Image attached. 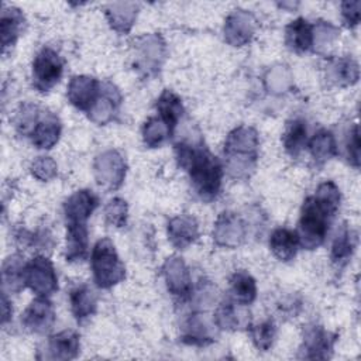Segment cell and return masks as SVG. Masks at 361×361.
<instances>
[{"label":"cell","instance_id":"cell-1","mask_svg":"<svg viewBox=\"0 0 361 361\" xmlns=\"http://www.w3.org/2000/svg\"><path fill=\"white\" fill-rule=\"evenodd\" d=\"M179 165L188 171L197 195L204 200L214 199L221 186L223 168L220 161L203 145L179 142L175 147Z\"/></svg>","mask_w":361,"mask_h":361},{"label":"cell","instance_id":"cell-2","mask_svg":"<svg viewBox=\"0 0 361 361\" xmlns=\"http://www.w3.org/2000/svg\"><path fill=\"white\" fill-rule=\"evenodd\" d=\"M258 133L248 126L234 128L226 138L224 154L228 159V169L233 176H247L258 157Z\"/></svg>","mask_w":361,"mask_h":361},{"label":"cell","instance_id":"cell-3","mask_svg":"<svg viewBox=\"0 0 361 361\" xmlns=\"http://www.w3.org/2000/svg\"><path fill=\"white\" fill-rule=\"evenodd\" d=\"M334 216L312 195L309 196L300 210L299 219V244L306 250L317 248L326 238L330 220Z\"/></svg>","mask_w":361,"mask_h":361},{"label":"cell","instance_id":"cell-4","mask_svg":"<svg viewBox=\"0 0 361 361\" xmlns=\"http://www.w3.org/2000/svg\"><path fill=\"white\" fill-rule=\"evenodd\" d=\"M92 271L96 285L102 289H109L126 276V268L117 255L113 241L107 237L100 238L92 250Z\"/></svg>","mask_w":361,"mask_h":361},{"label":"cell","instance_id":"cell-5","mask_svg":"<svg viewBox=\"0 0 361 361\" xmlns=\"http://www.w3.org/2000/svg\"><path fill=\"white\" fill-rule=\"evenodd\" d=\"M63 72V61L59 54L45 47L34 58L32 62V83L39 92L51 90L59 80Z\"/></svg>","mask_w":361,"mask_h":361},{"label":"cell","instance_id":"cell-6","mask_svg":"<svg viewBox=\"0 0 361 361\" xmlns=\"http://www.w3.org/2000/svg\"><path fill=\"white\" fill-rule=\"evenodd\" d=\"M24 282L38 296H49L58 289V276L52 262L38 255L25 264Z\"/></svg>","mask_w":361,"mask_h":361},{"label":"cell","instance_id":"cell-7","mask_svg":"<svg viewBox=\"0 0 361 361\" xmlns=\"http://www.w3.org/2000/svg\"><path fill=\"white\" fill-rule=\"evenodd\" d=\"M94 178L97 183L109 190L117 189L126 178V161L114 149L100 154L94 161Z\"/></svg>","mask_w":361,"mask_h":361},{"label":"cell","instance_id":"cell-8","mask_svg":"<svg viewBox=\"0 0 361 361\" xmlns=\"http://www.w3.org/2000/svg\"><path fill=\"white\" fill-rule=\"evenodd\" d=\"M102 92V83L86 75L73 76L68 85V99L79 110L89 113Z\"/></svg>","mask_w":361,"mask_h":361},{"label":"cell","instance_id":"cell-9","mask_svg":"<svg viewBox=\"0 0 361 361\" xmlns=\"http://www.w3.org/2000/svg\"><path fill=\"white\" fill-rule=\"evenodd\" d=\"M21 322L24 327L32 333L44 334L49 331L55 323V310L52 303L47 296H38L28 305L23 313Z\"/></svg>","mask_w":361,"mask_h":361},{"label":"cell","instance_id":"cell-10","mask_svg":"<svg viewBox=\"0 0 361 361\" xmlns=\"http://www.w3.org/2000/svg\"><path fill=\"white\" fill-rule=\"evenodd\" d=\"M336 340V334L329 333L320 326H312L306 329L303 336V345L300 350L303 353L302 357L309 360H326L331 355Z\"/></svg>","mask_w":361,"mask_h":361},{"label":"cell","instance_id":"cell-11","mask_svg":"<svg viewBox=\"0 0 361 361\" xmlns=\"http://www.w3.org/2000/svg\"><path fill=\"white\" fill-rule=\"evenodd\" d=\"M245 237V227L241 219L231 212H223L214 224L213 240L217 245L234 248L243 243Z\"/></svg>","mask_w":361,"mask_h":361},{"label":"cell","instance_id":"cell-12","mask_svg":"<svg viewBox=\"0 0 361 361\" xmlns=\"http://www.w3.org/2000/svg\"><path fill=\"white\" fill-rule=\"evenodd\" d=\"M162 274L168 290L180 299H188L192 293V281L189 271L179 257H171L162 267Z\"/></svg>","mask_w":361,"mask_h":361},{"label":"cell","instance_id":"cell-13","mask_svg":"<svg viewBox=\"0 0 361 361\" xmlns=\"http://www.w3.org/2000/svg\"><path fill=\"white\" fill-rule=\"evenodd\" d=\"M255 31V20L245 10H234L226 20L224 38L233 47L247 44Z\"/></svg>","mask_w":361,"mask_h":361},{"label":"cell","instance_id":"cell-14","mask_svg":"<svg viewBox=\"0 0 361 361\" xmlns=\"http://www.w3.org/2000/svg\"><path fill=\"white\" fill-rule=\"evenodd\" d=\"M97 204L99 199L93 192L86 189L75 192L66 199L63 204L66 223H87V219L97 207Z\"/></svg>","mask_w":361,"mask_h":361},{"label":"cell","instance_id":"cell-15","mask_svg":"<svg viewBox=\"0 0 361 361\" xmlns=\"http://www.w3.org/2000/svg\"><path fill=\"white\" fill-rule=\"evenodd\" d=\"M199 237V226L195 217L179 214L168 223V238L176 248H186Z\"/></svg>","mask_w":361,"mask_h":361},{"label":"cell","instance_id":"cell-16","mask_svg":"<svg viewBox=\"0 0 361 361\" xmlns=\"http://www.w3.org/2000/svg\"><path fill=\"white\" fill-rule=\"evenodd\" d=\"M120 102L121 96L118 90L114 87V85H111L110 82L102 85L100 96L89 111L90 120H93L97 124H106L107 121L113 120V116L117 111Z\"/></svg>","mask_w":361,"mask_h":361},{"label":"cell","instance_id":"cell-17","mask_svg":"<svg viewBox=\"0 0 361 361\" xmlns=\"http://www.w3.org/2000/svg\"><path fill=\"white\" fill-rule=\"evenodd\" d=\"M61 135V121L52 113H44L39 116L35 127L32 128L30 137L32 144L41 149L52 148Z\"/></svg>","mask_w":361,"mask_h":361},{"label":"cell","instance_id":"cell-18","mask_svg":"<svg viewBox=\"0 0 361 361\" xmlns=\"http://www.w3.org/2000/svg\"><path fill=\"white\" fill-rule=\"evenodd\" d=\"M79 336L73 330H63L49 337L47 343L49 360H72L79 354Z\"/></svg>","mask_w":361,"mask_h":361},{"label":"cell","instance_id":"cell-19","mask_svg":"<svg viewBox=\"0 0 361 361\" xmlns=\"http://www.w3.org/2000/svg\"><path fill=\"white\" fill-rule=\"evenodd\" d=\"M285 34L286 45L298 54L309 51L314 44V25L302 17L289 23Z\"/></svg>","mask_w":361,"mask_h":361},{"label":"cell","instance_id":"cell-20","mask_svg":"<svg viewBox=\"0 0 361 361\" xmlns=\"http://www.w3.org/2000/svg\"><path fill=\"white\" fill-rule=\"evenodd\" d=\"M165 55V44L158 34L145 35L140 42V66L148 73L159 69Z\"/></svg>","mask_w":361,"mask_h":361},{"label":"cell","instance_id":"cell-21","mask_svg":"<svg viewBox=\"0 0 361 361\" xmlns=\"http://www.w3.org/2000/svg\"><path fill=\"white\" fill-rule=\"evenodd\" d=\"M89 248L86 223H66L65 258L69 262L85 259Z\"/></svg>","mask_w":361,"mask_h":361},{"label":"cell","instance_id":"cell-22","mask_svg":"<svg viewBox=\"0 0 361 361\" xmlns=\"http://www.w3.org/2000/svg\"><path fill=\"white\" fill-rule=\"evenodd\" d=\"M299 235L295 230L281 227L274 230L269 238V247L272 254L279 261H290L295 258L299 248Z\"/></svg>","mask_w":361,"mask_h":361},{"label":"cell","instance_id":"cell-23","mask_svg":"<svg viewBox=\"0 0 361 361\" xmlns=\"http://www.w3.org/2000/svg\"><path fill=\"white\" fill-rule=\"evenodd\" d=\"M138 6L135 3L120 1V3H110L106 7V16L109 20L110 27L121 34H126L131 30L135 18H137Z\"/></svg>","mask_w":361,"mask_h":361},{"label":"cell","instance_id":"cell-24","mask_svg":"<svg viewBox=\"0 0 361 361\" xmlns=\"http://www.w3.org/2000/svg\"><path fill=\"white\" fill-rule=\"evenodd\" d=\"M155 107L158 110V116L161 117V120L166 124L171 134H173L175 127L183 113V106H182L180 97L176 93H173L172 90L165 89L159 94Z\"/></svg>","mask_w":361,"mask_h":361},{"label":"cell","instance_id":"cell-25","mask_svg":"<svg viewBox=\"0 0 361 361\" xmlns=\"http://www.w3.org/2000/svg\"><path fill=\"white\" fill-rule=\"evenodd\" d=\"M69 300H71L72 313L79 322L90 317L96 312V306H97L96 295L87 285L75 286L69 293Z\"/></svg>","mask_w":361,"mask_h":361},{"label":"cell","instance_id":"cell-26","mask_svg":"<svg viewBox=\"0 0 361 361\" xmlns=\"http://www.w3.org/2000/svg\"><path fill=\"white\" fill-rule=\"evenodd\" d=\"M230 293L231 299L243 306L254 302L257 296L255 279L245 271H237L230 279Z\"/></svg>","mask_w":361,"mask_h":361},{"label":"cell","instance_id":"cell-27","mask_svg":"<svg viewBox=\"0 0 361 361\" xmlns=\"http://www.w3.org/2000/svg\"><path fill=\"white\" fill-rule=\"evenodd\" d=\"M24 25V16L21 10L16 7H4L1 11L0 21V34H1V47L6 49L13 45L18 38Z\"/></svg>","mask_w":361,"mask_h":361},{"label":"cell","instance_id":"cell-28","mask_svg":"<svg viewBox=\"0 0 361 361\" xmlns=\"http://www.w3.org/2000/svg\"><path fill=\"white\" fill-rule=\"evenodd\" d=\"M309 151L316 162H326L337 154L336 138L331 131L322 128L309 141Z\"/></svg>","mask_w":361,"mask_h":361},{"label":"cell","instance_id":"cell-29","mask_svg":"<svg viewBox=\"0 0 361 361\" xmlns=\"http://www.w3.org/2000/svg\"><path fill=\"white\" fill-rule=\"evenodd\" d=\"M24 268L25 264L21 255H10L3 264V288L10 292H20L25 286Z\"/></svg>","mask_w":361,"mask_h":361},{"label":"cell","instance_id":"cell-30","mask_svg":"<svg viewBox=\"0 0 361 361\" xmlns=\"http://www.w3.org/2000/svg\"><path fill=\"white\" fill-rule=\"evenodd\" d=\"M283 147L290 157H298L307 142V128L302 118H293L283 134Z\"/></svg>","mask_w":361,"mask_h":361},{"label":"cell","instance_id":"cell-31","mask_svg":"<svg viewBox=\"0 0 361 361\" xmlns=\"http://www.w3.org/2000/svg\"><path fill=\"white\" fill-rule=\"evenodd\" d=\"M213 340L214 338L206 319L199 314L192 316L185 327V333L182 334V341L195 345H206Z\"/></svg>","mask_w":361,"mask_h":361},{"label":"cell","instance_id":"cell-32","mask_svg":"<svg viewBox=\"0 0 361 361\" xmlns=\"http://www.w3.org/2000/svg\"><path fill=\"white\" fill-rule=\"evenodd\" d=\"M330 76L337 85H353L358 80V65L351 58L334 59L330 65Z\"/></svg>","mask_w":361,"mask_h":361},{"label":"cell","instance_id":"cell-33","mask_svg":"<svg viewBox=\"0 0 361 361\" xmlns=\"http://www.w3.org/2000/svg\"><path fill=\"white\" fill-rule=\"evenodd\" d=\"M172 134L169 131V128L166 127V124L161 120L159 116H154L149 117L144 127H142V138L145 145H148L149 148H155L159 147L162 142L166 141V138H169Z\"/></svg>","mask_w":361,"mask_h":361},{"label":"cell","instance_id":"cell-34","mask_svg":"<svg viewBox=\"0 0 361 361\" xmlns=\"http://www.w3.org/2000/svg\"><path fill=\"white\" fill-rule=\"evenodd\" d=\"M238 314H241V312H238L235 309V302L226 300L217 309L216 316H214V323L220 329L235 330V329L241 327L243 324H245V322H243V320H247V316H248V314H244V316H238Z\"/></svg>","mask_w":361,"mask_h":361},{"label":"cell","instance_id":"cell-35","mask_svg":"<svg viewBox=\"0 0 361 361\" xmlns=\"http://www.w3.org/2000/svg\"><path fill=\"white\" fill-rule=\"evenodd\" d=\"M353 250H354V241L351 237V231L344 224L333 241L331 261L337 265H344L350 259Z\"/></svg>","mask_w":361,"mask_h":361},{"label":"cell","instance_id":"cell-36","mask_svg":"<svg viewBox=\"0 0 361 361\" xmlns=\"http://www.w3.org/2000/svg\"><path fill=\"white\" fill-rule=\"evenodd\" d=\"M333 216L336 214V212L338 210L340 206V189L337 188V185L331 180H326L323 183H320L313 195Z\"/></svg>","mask_w":361,"mask_h":361},{"label":"cell","instance_id":"cell-37","mask_svg":"<svg viewBox=\"0 0 361 361\" xmlns=\"http://www.w3.org/2000/svg\"><path fill=\"white\" fill-rule=\"evenodd\" d=\"M250 333H251V338H252L254 345L258 350L267 351L272 345V341H274V337H275V326L271 320H267V322H262L257 326H252L250 329Z\"/></svg>","mask_w":361,"mask_h":361},{"label":"cell","instance_id":"cell-38","mask_svg":"<svg viewBox=\"0 0 361 361\" xmlns=\"http://www.w3.org/2000/svg\"><path fill=\"white\" fill-rule=\"evenodd\" d=\"M127 213H128V207H127V202L120 199V197H114L111 199L106 207H104V217L106 221L110 226L114 227H123L127 223Z\"/></svg>","mask_w":361,"mask_h":361},{"label":"cell","instance_id":"cell-39","mask_svg":"<svg viewBox=\"0 0 361 361\" xmlns=\"http://www.w3.org/2000/svg\"><path fill=\"white\" fill-rule=\"evenodd\" d=\"M38 118H39V111H38L37 106H32V104L24 106L18 111L17 118H16V127H17L18 133L30 135L32 128L35 127Z\"/></svg>","mask_w":361,"mask_h":361},{"label":"cell","instance_id":"cell-40","mask_svg":"<svg viewBox=\"0 0 361 361\" xmlns=\"http://www.w3.org/2000/svg\"><path fill=\"white\" fill-rule=\"evenodd\" d=\"M56 162L51 157H38L32 161L30 171L39 180H49L56 175Z\"/></svg>","mask_w":361,"mask_h":361},{"label":"cell","instance_id":"cell-41","mask_svg":"<svg viewBox=\"0 0 361 361\" xmlns=\"http://www.w3.org/2000/svg\"><path fill=\"white\" fill-rule=\"evenodd\" d=\"M345 148H347L348 161L355 168H358L360 166V137H358V126L357 124H354L348 133Z\"/></svg>","mask_w":361,"mask_h":361},{"label":"cell","instance_id":"cell-42","mask_svg":"<svg viewBox=\"0 0 361 361\" xmlns=\"http://www.w3.org/2000/svg\"><path fill=\"white\" fill-rule=\"evenodd\" d=\"M360 8L361 1H344L341 3V14L347 27L353 28L360 23Z\"/></svg>","mask_w":361,"mask_h":361},{"label":"cell","instance_id":"cell-43","mask_svg":"<svg viewBox=\"0 0 361 361\" xmlns=\"http://www.w3.org/2000/svg\"><path fill=\"white\" fill-rule=\"evenodd\" d=\"M1 310H3V317H1V322L3 324H6V322L11 317V313H13V309H11V305L6 296V292H3V296H1Z\"/></svg>","mask_w":361,"mask_h":361}]
</instances>
